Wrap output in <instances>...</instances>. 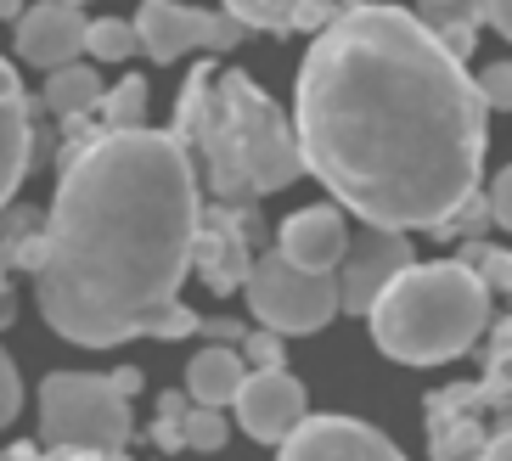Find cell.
<instances>
[{
	"label": "cell",
	"mask_w": 512,
	"mask_h": 461,
	"mask_svg": "<svg viewBox=\"0 0 512 461\" xmlns=\"http://www.w3.org/2000/svg\"><path fill=\"white\" fill-rule=\"evenodd\" d=\"M484 113L462 57L383 0L332 12L293 90L304 175L383 231H439L479 192Z\"/></svg>",
	"instance_id": "obj_1"
},
{
	"label": "cell",
	"mask_w": 512,
	"mask_h": 461,
	"mask_svg": "<svg viewBox=\"0 0 512 461\" xmlns=\"http://www.w3.org/2000/svg\"><path fill=\"white\" fill-rule=\"evenodd\" d=\"M203 186L175 130H102L62 158L34 298L57 338L119 349L181 304Z\"/></svg>",
	"instance_id": "obj_2"
},
{
	"label": "cell",
	"mask_w": 512,
	"mask_h": 461,
	"mask_svg": "<svg viewBox=\"0 0 512 461\" xmlns=\"http://www.w3.org/2000/svg\"><path fill=\"white\" fill-rule=\"evenodd\" d=\"M175 141L197 169V186H209L231 209H254V197L287 192L304 175V152L282 107L242 74H209L197 68L181 90Z\"/></svg>",
	"instance_id": "obj_3"
},
{
	"label": "cell",
	"mask_w": 512,
	"mask_h": 461,
	"mask_svg": "<svg viewBox=\"0 0 512 461\" xmlns=\"http://www.w3.org/2000/svg\"><path fill=\"white\" fill-rule=\"evenodd\" d=\"M490 321V287L456 259H411L366 310L372 343L400 366H445L479 343Z\"/></svg>",
	"instance_id": "obj_4"
},
{
	"label": "cell",
	"mask_w": 512,
	"mask_h": 461,
	"mask_svg": "<svg viewBox=\"0 0 512 461\" xmlns=\"http://www.w3.org/2000/svg\"><path fill=\"white\" fill-rule=\"evenodd\" d=\"M136 433L130 400L113 377L96 372H51L40 383V439L51 450H91V456H119Z\"/></svg>",
	"instance_id": "obj_5"
},
{
	"label": "cell",
	"mask_w": 512,
	"mask_h": 461,
	"mask_svg": "<svg viewBox=\"0 0 512 461\" xmlns=\"http://www.w3.org/2000/svg\"><path fill=\"white\" fill-rule=\"evenodd\" d=\"M248 310L265 332H282V338H310V332L332 327L344 315V298H338V270H304L282 253H259L254 270H248Z\"/></svg>",
	"instance_id": "obj_6"
},
{
	"label": "cell",
	"mask_w": 512,
	"mask_h": 461,
	"mask_svg": "<svg viewBox=\"0 0 512 461\" xmlns=\"http://www.w3.org/2000/svg\"><path fill=\"white\" fill-rule=\"evenodd\" d=\"M265 237V225H259L254 209H231V203H214V209H203V220H197V242H192V270L209 282V293H237L242 282H248V270H254V259H248V242Z\"/></svg>",
	"instance_id": "obj_7"
},
{
	"label": "cell",
	"mask_w": 512,
	"mask_h": 461,
	"mask_svg": "<svg viewBox=\"0 0 512 461\" xmlns=\"http://www.w3.org/2000/svg\"><path fill=\"white\" fill-rule=\"evenodd\" d=\"M411 265L406 231H383V225H366L361 237H349L344 259H338V298H344L349 315H366L377 304V293Z\"/></svg>",
	"instance_id": "obj_8"
},
{
	"label": "cell",
	"mask_w": 512,
	"mask_h": 461,
	"mask_svg": "<svg viewBox=\"0 0 512 461\" xmlns=\"http://www.w3.org/2000/svg\"><path fill=\"white\" fill-rule=\"evenodd\" d=\"M276 461H406L389 433H377L361 417H304L282 439Z\"/></svg>",
	"instance_id": "obj_9"
},
{
	"label": "cell",
	"mask_w": 512,
	"mask_h": 461,
	"mask_svg": "<svg viewBox=\"0 0 512 461\" xmlns=\"http://www.w3.org/2000/svg\"><path fill=\"white\" fill-rule=\"evenodd\" d=\"M237 422L248 439H259V445H282L287 433L299 428L304 417H310V394H304V383L293 372H248V383L237 388Z\"/></svg>",
	"instance_id": "obj_10"
},
{
	"label": "cell",
	"mask_w": 512,
	"mask_h": 461,
	"mask_svg": "<svg viewBox=\"0 0 512 461\" xmlns=\"http://www.w3.org/2000/svg\"><path fill=\"white\" fill-rule=\"evenodd\" d=\"M85 29H91V17L68 6V0H40L29 12L17 17V57L29 62V68H68L79 62L85 51Z\"/></svg>",
	"instance_id": "obj_11"
},
{
	"label": "cell",
	"mask_w": 512,
	"mask_h": 461,
	"mask_svg": "<svg viewBox=\"0 0 512 461\" xmlns=\"http://www.w3.org/2000/svg\"><path fill=\"white\" fill-rule=\"evenodd\" d=\"M344 248H349V220L338 203H310V209L287 214L282 231H276V253L304 270H338Z\"/></svg>",
	"instance_id": "obj_12"
},
{
	"label": "cell",
	"mask_w": 512,
	"mask_h": 461,
	"mask_svg": "<svg viewBox=\"0 0 512 461\" xmlns=\"http://www.w3.org/2000/svg\"><path fill=\"white\" fill-rule=\"evenodd\" d=\"M29 164H34V113H29L17 68L0 57V214L12 209Z\"/></svg>",
	"instance_id": "obj_13"
},
{
	"label": "cell",
	"mask_w": 512,
	"mask_h": 461,
	"mask_svg": "<svg viewBox=\"0 0 512 461\" xmlns=\"http://www.w3.org/2000/svg\"><path fill=\"white\" fill-rule=\"evenodd\" d=\"M130 23H136V40L152 62H181L186 51L209 45V12L181 6V0H141V12Z\"/></svg>",
	"instance_id": "obj_14"
},
{
	"label": "cell",
	"mask_w": 512,
	"mask_h": 461,
	"mask_svg": "<svg viewBox=\"0 0 512 461\" xmlns=\"http://www.w3.org/2000/svg\"><path fill=\"white\" fill-rule=\"evenodd\" d=\"M248 383V360H242L237 343H203L192 360H186V400L192 405H231L237 388Z\"/></svg>",
	"instance_id": "obj_15"
},
{
	"label": "cell",
	"mask_w": 512,
	"mask_h": 461,
	"mask_svg": "<svg viewBox=\"0 0 512 461\" xmlns=\"http://www.w3.org/2000/svg\"><path fill=\"white\" fill-rule=\"evenodd\" d=\"M220 12H231L242 29L293 34V29H327L332 0H220Z\"/></svg>",
	"instance_id": "obj_16"
},
{
	"label": "cell",
	"mask_w": 512,
	"mask_h": 461,
	"mask_svg": "<svg viewBox=\"0 0 512 461\" xmlns=\"http://www.w3.org/2000/svg\"><path fill=\"white\" fill-rule=\"evenodd\" d=\"M46 113H57V119H85V113H96L102 107V74H96L91 62H68V68H51L46 74Z\"/></svg>",
	"instance_id": "obj_17"
},
{
	"label": "cell",
	"mask_w": 512,
	"mask_h": 461,
	"mask_svg": "<svg viewBox=\"0 0 512 461\" xmlns=\"http://www.w3.org/2000/svg\"><path fill=\"white\" fill-rule=\"evenodd\" d=\"M147 79L141 74H130V79H119V85L102 96V124L107 130H141L147 124Z\"/></svg>",
	"instance_id": "obj_18"
},
{
	"label": "cell",
	"mask_w": 512,
	"mask_h": 461,
	"mask_svg": "<svg viewBox=\"0 0 512 461\" xmlns=\"http://www.w3.org/2000/svg\"><path fill=\"white\" fill-rule=\"evenodd\" d=\"M136 51H141L136 23H124V17H91V29H85V57L124 62V57H136Z\"/></svg>",
	"instance_id": "obj_19"
},
{
	"label": "cell",
	"mask_w": 512,
	"mask_h": 461,
	"mask_svg": "<svg viewBox=\"0 0 512 461\" xmlns=\"http://www.w3.org/2000/svg\"><path fill=\"white\" fill-rule=\"evenodd\" d=\"M181 439H186V450H220L231 439V428H226V417H220L214 405H192L186 422H181Z\"/></svg>",
	"instance_id": "obj_20"
},
{
	"label": "cell",
	"mask_w": 512,
	"mask_h": 461,
	"mask_svg": "<svg viewBox=\"0 0 512 461\" xmlns=\"http://www.w3.org/2000/svg\"><path fill=\"white\" fill-rule=\"evenodd\" d=\"M282 343H287L282 332H265V327H259V332H248L237 349H242V360H248V372H282V366H287Z\"/></svg>",
	"instance_id": "obj_21"
},
{
	"label": "cell",
	"mask_w": 512,
	"mask_h": 461,
	"mask_svg": "<svg viewBox=\"0 0 512 461\" xmlns=\"http://www.w3.org/2000/svg\"><path fill=\"white\" fill-rule=\"evenodd\" d=\"M186 411H192L186 388H175V394H164V400H158V445H164V450H181V445H186V439H181Z\"/></svg>",
	"instance_id": "obj_22"
},
{
	"label": "cell",
	"mask_w": 512,
	"mask_h": 461,
	"mask_svg": "<svg viewBox=\"0 0 512 461\" xmlns=\"http://www.w3.org/2000/svg\"><path fill=\"white\" fill-rule=\"evenodd\" d=\"M484 225H496V220H490V203H484V197L473 192V197H467V203H462V209L451 214V220L439 225L434 237H479Z\"/></svg>",
	"instance_id": "obj_23"
},
{
	"label": "cell",
	"mask_w": 512,
	"mask_h": 461,
	"mask_svg": "<svg viewBox=\"0 0 512 461\" xmlns=\"http://www.w3.org/2000/svg\"><path fill=\"white\" fill-rule=\"evenodd\" d=\"M473 85H479L484 107H512V62H490Z\"/></svg>",
	"instance_id": "obj_24"
},
{
	"label": "cell",
	"mask_w": 512,
	"mask_h": 461,
	"mask_svg": "<svg viewBox=\"0 0 512 461\" xmlns=\"http://www.w3.org/2000/svg\"><path fill=\"white\" fill-rule=\"evenodd\" d=\"M23 411V377H17V366H12V355L0 349V428Z\"/></svg>",
	"instance_id": "obj_25"
},
{
	"label": "cell",
	"mask_w": 512,
	"mask_h": 461,
	"mask_svg": "<svg viewBox=\"0 0 512 461\" xmlns=\"http://www.w3.org/2000/svg\"><path fill=\"white\" fill-rule=\"evenodd\" d=\"M484 203H490V220H496L501 231H512V164L484 186Z\"/></svg>",
	"instance_id": "obj_26"
},
{
	"label": "cell",
	"mask_w": 512,
	"mask_h": 461,
	"mask_svg": "<svg viewBox=\"0 0 512 461\" xmlns=\"http://www.w3.org/2000/svg\"><path fill=\"white\" fill-rule=\"evenodd\" d=\"M484 287H496V293H512V253H496V248H484L479 270H473Z\"/></svg>",
	"instance_id": "obj_27"
},
{
	"label": "cell",
	"mask_w": 512,
	"mask_h": 461,
	"mask_svg": "<svg viewBox=\"0 0 512 461\" xmlns=\"http://www.w3.org/2000/svg\"><path fill=\"white\" fill-rule=\"evenodd\" d=\"M242 34H248V29H242L231 12H209V45H203V51H237Z\"/></svg>",
	"instance_id": "obj_28"
},
{
	"label": "cell",
	"mask_w": 512,
	"mask_h": 461,
	"mask_svg": "<svg viewBox=\"0 0 512 461\" xmlns=\"http://www.w3.org/2000/svg\"><path fill=\"white\" fill-rule=\"evenodd\" d=\"M0 461H119V456H91V450H57V456H40L34 445H12Z\"/></svg>",
	"instance_id": "obj_29"
},
{
	"label": "cell",
	"mask_w": 512,
	"mask_h": 461,
	"mask_svg": "<svg viewBox=\"0 0 512 461\" xmlns=\"http://www.w3.org/2000/svg\"><path fill=\"white\" fill-rule=\"evenodd\" d=\"M484 445H490V439H473V433H462V439H445V445H439V461H479Z\"/></svg>",
	"instance_id": "obj_30"
},
{
	"label": "cell",
	"mask_w": 512,
	"mask_h": 461,
	"mask_svg": "<svg viewBox=\"0 0 512 461\" xmlns=\"http://www.w3.org/2000/svg\"><path fill=\"white\" fill-rule=\"evenodd\" d=\"M479 17L501 34V40H512V0H479Z\"/></svg>",
	"instance_id": "obj_31"
},
{
	"label": "cell",
	"mask_w": 512,
	"mask_h": 461,
	"mask_svg": "<svg viewBox=\"0 0 512 461\" xmlns=\"http://www.w3.org/2000/svg\"><path fill=\"white\" fill-rule=\"evenodd\" d=\"M197 332H209V343H242V338H248L237 321H220V315H214V321H203Z\"/></svg>",
	"instance_id": "obj_32"
},
{
	"label": "cell",
	"mask_w": 512,
	"mask_h": 461,
	"mask_svg": "<svg viewBox=\"0 0 512 461\" xmlns=\"http://www.w3.org/2000/svg\"><path fill=\"white\" fill-rule=\"evenodd\" d=\"M113 388H119L124 400H130V394L141 388V372H136V366H119V372H113Z\"/></svg>",
	"instance_id": "obj_33"
},
{
	"label": "cell",
	"mask_w": 512,
	"mask_h": 461,
	"mask_svg": "<svg viewBox=\"0 0 512 461\" xmlns=\"http://www.w3.org/2000/svg\"><path fill=\"white\" fill-rule=\"evenodd\" d=\"M479 461H512V433H501V439H490Z\"/></svg>",
	"instance_id": "obj_34"
},
{
	"label": "cell",
	"mask_w": 512,
	"mask_h": 461,
	"mask_svg": "<svg viewBox=\"0 0 512 461\" xmlns=\"http://www.w3.org/2000/svg\"><path fill=\"white\" fill-rule=\"evenodd\" d=\"M23 17V0H0V23H17Z\"/></svg>",
	"instance_id": "obj_35"
},
{
	"label": "cell",
	"mask_w": 512,
	"mask_h": 461,
	"mask_svg": "<svg viewBox=\"0 0 512 461\" xmlns=\"http://www.w3.org/2000/svg\"><path fill=\"white\" fill-rule=\"evenodd\" d=\"M0 304H6V259H0Z\"/></svg>",
	"instance_id": "obj_36"
},
{
	"label": "cell",
	"mask_w": 512,
	"mask_h": 461,
	"mask_svg": "<svg viewBox=\"0 0 512 461\" xmlns=\"http://www.w3.org/2000/svg\"><path fill=\"white\" fill-rule=\"evenodd\" d=\"M68 6H85V0H68Z\"/></svg>",
	"instance_id": "obj_37"
},
{
	"label": "cell",
	"mask_w": 512,
	"mask_h": 461,
	"mask_svg": "<svg viewBox=\"0 0 512 461\" xmlns=\"http://www.w3.org/2000/svg\"><path fill=\"white\" fill-rule=\"evenodd\" d=\"M428 6H439V0H428Z\"/></svg>",
	"instance_id": "obj_38"
}]
</instances>
